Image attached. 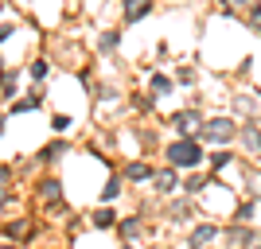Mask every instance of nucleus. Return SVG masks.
<instances>
[{
  "label": "nucleus",
  "mask_w": 261,
  "mask_h": 249,
  "mask_svg": "<svg viewBox=\"0 0 261 249\" xmlns=\"http://www.w3.org/2000/svg\"><path fill=\"white\" fill-rule=\"evenodd\" d=\"M117 43H121V35H117V32H106V35L98 39V47H101V51H113Z\"/></svg>",
  "instance_id": "nucleus-16"
},
{
  "label": "nucleus",
  "mask_w": 261,
  "mask_h": 249,
  "mask_svg": "<svg viewBox=\"0 0 261 249\" xmlns=\"http://www.w3.org/2000/svg\"><path fill=\"white\" fill-rule=\"evenodd\" d=\"M152 12V0H125V23H137Z\"/></svg>",
  "instance_id": "nucleus-7"
},
{
  "label": "nucleus",
  "mask_w": 261,
  "mask_h": 249,
  "mask_svg": "<svg viewBox=\"0 0 261 249\" xmlns=\"http://www.w3.org/2000/svg\"><path fill=\"white\" fill-rule=\"evenodd\" d=\"M0 206H4V183H0Z\"/></svg>",
  "instance_id": "nucleus-24"
},
{
  "label": "nucleus",
  "mask_w": 261,
  "mask_h": 249,
  "mask_svg": "<svg viewBox=\"0 0 261 249\" xmlns=\"http://www.w3.org/2000/svg\"><path fill=\"white\" fill-rule=\"evenodd\" d=\"M215 238H218V226H215V222H203V226L191 230V238H187V249H207Z\"/></svg>",
  "instance_id": "nucleus-3"
},
{
  "label": "nucleus",
  "mask_w": 261,
  "mask_h": 249,
  "mask_svg": "<svg viewBox=\"0 0 261 249\" xmlns=\"http://www.w3.org/2000/svg\"><path fill=\"white\" fill-rule=\"evenodd\" d=\"M222 4H226V8H250L253 0H222Z\"/></svg>",
  "instance_id": "nucleus-22"
},
{
  "label": "nucleus",
  "mask_w": 261,
  "mask_h": 249,
  "mask_svg": "<svg viewBox=\"0 0 261 249\" xmlns=\"http://www.w3.org/2000/svg\"><path fill=\"white\" fill-rule=\"evenodd\" d=\"M32 78H47V63L39 59V63H32Z\"/></svg>",
  "instance_id": "nucleus-21"
},
{
  "label": "nucleus",
  "mask_w": 261,
  "mask_h": 249,
  "mask_svg": "<svg viewBox=\"0 0 261 249\" xmlns=\"http://www.w3.org/2000/svg\"><path fill=\"white\" fill-rule=\"evenodd\" d=\"M172 125H175L179 136H191L195 125H199V113H195V109H184V113H175V117H172Z\"/></svg>",
  "instance_id": "nucleus-5"
},
{
  "label": "nucleus",
  "mask_w": 261,
  "mask_h": 249,
  "mask_svg": "<svg viewBox=\"0 0 261 249\" xmlns=\"http://www.w3.org/2000/svg\"><path fill=\"white\" fill-rule=\"evenodd\" d=\"M238 136V129H234V121L230 117H211L203 121V129H199V141H207V144H226Z\"/></svg>",
  "instance_id": "nucleus-2"
},
{
  "label": "nucleus",
  "mask_w": 261,
  "mask_h": 249,
  "mask_svg": "<svg viewBox=\"0 0 261 249\" xmlns=\"http://www.w3.org/2000/svg\"><path fill=\"white\" fill-rule=\"evenodd\" d=\"M152 183L160 195H172L175 187H179V179H175V168H164V172H152Z\"/></svg>",
  "instance_id": "nucleus-6"
},
{
  "label": "nucleus",
  "mask_w": 261,
  "mask_h": 249,
  "mask_svg": "<svg viewBox=\"0 0 261 249\" xmlns=\"http://www.w3.org/2000/svg\"><path fill=\"white\" fill-rule=\"evenodd\" d=\"M0 132H4V117H0Z\"/></svg>",
  "instance_id": "nucleus-25"
},
{
  "label": "nucleus",
  "mask_w": 261,
  "mask_h": 249,
  "mask_svg": "<svg viewBox=\"0 0 261 249\" xmlns=\"http://www.w3.org/2000/svg\"><path fill=\"white\" fill-rule=\"evenodd\" d=\"M90 218H94V226H98V230H109V226H113V210H106V206H101V210H94Z\"/></svg>",
  "instance_id": "nucleus-10"
},
{
  "label": "nucleus",
  "mask_w": 261,
  "mask_h": 249,
  "mask_svg": "<svg viewBox=\"0 0 261 249\" xmlns=\"http://www.w3.org/2000/svg\"><path fill=\"white\" fill-rule=\"evenodd\" d=\"M207 160H211V168H215V172H222V168H226V163L234 160V156H230V152H222V148H218L215 156H207Z\"/></svg>",
  "instance_id": "nucleus-13"
},
{
  "label": "nucleus",
  "mask_w": 261,
  "mask_h": 249,
  "mask_svg": "<svg viewBox=\"0 0 261 249\" xmlns=\"http://www.w3.org/2000/svg\"><path fill=\"white\" fill-rule=\"evenodd\" d=\"M246 23H250L253 32H257V35H261V0H253L250 8H246Z\"/></svg>",
  "instance_id": "nucleus-9"
},
{
  "label": "nucleus",
  "mask_w": 261,
  "mask_h": 249,
  "mask_svg": "<svg viewBox=\"0 0 261 249\" xmlns=\"http://www.w3.org/2000/svg\"><path fill=\"white\" fill-rule=\"evenodd\" d=\"M164 156H168V163H172L175 172H179V168H184V172H191V168H199V163H203V141H199V136H179L175 144H168V152H164Z\"/></svg>",
  "instance_id": "nucleus-1"
},
{
  "label": "nucleus",
  "mask_w": 261,
  "mask_h": 249,
  "mask_svg": "<svg viewBox=\"0 0 261 249\" xmlns=\"http://www.w3.org/2000/svg\"><path fill=\"white\" fill-rule=\"evenodd\" d=\"M238 136H242V144H246V152H250L253 160H261V129H257V125L246 121V129H242Z\"/></svg>",
  "instance_id": "nucleus-4"
},
{
  "label": "nucleus",
  "mask_w": 261,
  "mask_h": 249,
  "mask_svg": "<svg viewBox=\"0 0 261 249\" xmlns=\"http://www.w3.org/2000/svg\"><path fill=\"white\" fill-rule=\"evenodd\" d=\"M43 199H47V203L63 199V187H59V179H47V183H43Z\"/></svg>",
  "instance_id": "nucleus-11"
},
{
  "label": "nucleus",
  "mask_w": 261,
  "mask_h": 249,
  "mask_svg": "<svg viewBox=\"0 0 261 249\" xmlns=\"http://www.w3.org/2000/svg\"><path fill=\"white\" fill-rule=\"evenodd\" d=\"M12 109H16V113H32V109H39V94H32V98H20Z\"/></svg>",
  "instance_id": "nucleus-12"
},
{
  "label": "nucleus",
  "mask_w": 261,
  "mask_h": 249,
  "mask_svg": "<svg viewBox=\"0 0 261 249\" xmlns=\"http://www.w3.org/2000/svg\"><path fill=\"white\" fill-rule=\"evenodd\" d=\"M121 234H125V238H137V234H141V218H125V222H121Z\"/></svg>",
  "instance_id": "nucleus-15"
},
{
  "label": "nucleus",
  "mask_w": 261,
  "mask_h": 249,
  "mask_svg": "<svg viewBox=\"0 0 261 249\" xmlns=\"http://www.w3.org/2000/svg\"><path fill=\"white\" fill-rule=\"evenodd\" d=\"M117 195H121V179H109V183H106V191H101V199H106V203H113Z\"/></svg>",
  "instance_id": "nucleus-17"
},
{
  "label": "nucleus",
  "mask_w": 261,
  "mask_h": 249,
  "mask_svg": "<svg viewBox=\"0 0 261 249\" xmlns=\"http://www.w3.org/2000/svg\"><path fill=\"white\" fill-rule=\"evenodd\" d=\"M51 129L55 132H66V129H70V117H66V113H55V117H51Z\"/></svg>",
  "instance_id": "nucleus-19"
},
{
  "label": "nucleus",
  "mask_w": 261,
  "mask_h": 249,
  "mask_svg": "<svg viewBox=\"0 0 261 249\" xmlns=\"http://www.w3.org/2000/svg\"><path fill=\"white\" fill-rule=\"evenodd\" d=\"M0 249H16V245H0Z\"/></svg>",
  "instance_id": "nucleus-26"
},
{
  "label": "nucleus",
  "mask_w": 261,
  "mask_h": 249,
  "mask_svg": "<svg viewBox=\"0 0 261 249\" xmlns=\"http://www.w3.org/2000/svg\"><path fill=\"white\" fill-rule=\"evenodd\" d=\"M121 249H129V245H121Z\"/></svg>",
  "instance_id": "nucleus-28"
},
{
  "label": "nucleus",
  "mask_w": 261,
  "mask_h": 249,
  "mask_svg": "<svg viewBox=\"0 0 261 249\" xmlns=\"http://www.w3.org/2000/svg\"><path fill=\"white\" fill-rule=\"evenodd\" d=\"M0 12H4V0H0Z\"/></svg>",
  "instance_id": "nucleus-27"
},
{
  "label": "nucleus",
  "mask_w": 261,
  "mask_h": 249,
  "mask_svg": "<svg viewBox=\"0 0 261 249\" xmlns=\"http://www.w3.org/2000/svg\"><path fill=\"white\" fill-rule=\"evenodd\" d=\"M125 175H129L133 183H141V179H152V168H148V163H141V160H137V163H129V172H125Z\"/></svg>",
  "instance_id": "nucleus-8"
},
{
  "label": "nucleus",
  "mask_w": 261,
  "mask_h": 249,
  "mask_svg": "<svg viewBox=\"0 0 261 249\" xmlns=\"http://www.w3.org/2000/svg\"><path fill=\"white\" fill-rule=\"evenodd\" d=\"M203 187H207V183H203V179H199V175H191V179H187V183H184V191H187V195H199V191H203Z\"/></svg>",
  "instance_id": "nucleus-20"
},
{
  "label": "nucleus",
  "mask_w": 261,
  "mask_h": 249,
  "mask_svg": "<svg viewBox=\"0 0 261 249\" xmlns=\"http://www.w3.org/2000/svg\"><path fill=\"white\" fill-rule=\"evenodd\" d=\"M63 152H66V144H63V141H59V144H47V148L39 152V160H59Z\"/></svg>",
  "instance_id": "nucleus-14"
},
{
  "label": "nucleus",
  "mask_w": 261,
  "mask_h": 249,
  "mask_svg": "<svg viewBox=\"0 0 261 249\" xmlns=\"http://www.w3.org/2000/svg\"><path fill=\"white\" fill-rule=\"evenodd\" d=\"M152 90H156V94L164 98V94L172 90V78H164V74H152Z\"/></svg>",
  "instance_id": "nucleus-18"
},
{
  "label": "nucleus",
  "mask_w": 261,
  "mask_h": 249,
  "mask_svg": "<svg viewBox=\"0 0 261 249\" xmlns=\"http://www.w3.org/2000/svg\"><path fill=\"white\" fill-rule=\"evenodd\" d=\"M12 32H16V27H12V23H4V27H0V43H4V39H8Z\"/></svg>",
  "instance_id": "nucleus-23"
}]
</instances>
